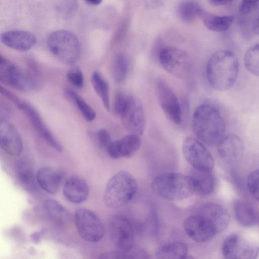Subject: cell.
<instances>
[{"label":"cell","mask_w":259,"mask_h":259,"mask_svg":"<svg viewBox=\"0 0 259 259\" xmlns=\"http://www.w3.org/2000/svg\"><path fill=\"white\" fill-rule=\"evenodd\" d=\"M192 123L197 139L208 146H218L225 135L224 119L219 110L212 105L198 106L193 113Z\"/></svg>","instance_id":"obj_2"},{"label":"cell","mask_w":259,"mask_h":259,"mask_svg":"<svg viewBox=\"0 0 259 259\" xmlns=\"http://www.w3.org/2000/svg\"><path fill=\"white\" fill-rule=\"evenodd\" d=\"M77 6L76 0H63L58 5V9L62 14L68 15L76 10Z\"/></svg>","instance_id":"obj_37"},{"label":"cell","mask_w":259,"mask_h":259,"mask_svg":"<svg viewBox=\"0 0 259 259\" xmlns=\"http://www.w3.org/2000/svg\"><path fill=\"white\" fill-rule=\"evenodd\" d=\"M151 186L156 195L169 201L183 200L195 193L192 176L178 172H167L157 176Z\"/></svg>","instance_id":"obj_4"},{"label":"cell","mask_w":259,"mask_h":259,"mask_svg":"<svg viewBox=\"0 0 259 259\" xmlns=\"http://www.w3.org/2000/svg\"><path fill=\"white\" fill-rule=\"evenodd\" d=\"M42 208L48 217L56 223L65 224L71 221L69 212L56 200H46L43 202Z\"/></svg>","instance_id":"obj_26"},{"label":"cell","mask_w":259,"mask_h":259,"mask_svg":"<svg viewBox=\"0 0 259 259\" xmlns=\"http://www.w3.org/2000/svg\"><path fill=\"white\" fill-rule=\"evenodd\" d=\"M141 140L140 136L130 134L122 138L112 141L107 152L113 159L130 157L140 148Z\"/></svg>","instance_id":"obj_17"},{"label":"cell","mask_w":259,"mask_h":259,"mask_svg":"<svg viewBox=\"0 0 259 259\" xmlns=\"http://www.w3.org/2000/svg\"><path fill=\"white\" fill-rule=\"evenodd\" d=\"M155 91L158 103L166 117L175 124H181L182 111L175 92L162 80L156 82Z\"/></svg>","instance_id":"obj_14"},{"label":"cell","mask_w":259,"mask_h":259,"mask_svg":"<svg viewBox=\"0 0 259 259\" xmlns=\"http://www.w3.org/2000/svg\"><path fill=\"white\" fill-rule=\"evenodd\" d=\"M195 185V193L205 196L210 194L214 188L212 170L194 169L192 175Z\"/></svg>","instance_id":"obj_22"},{"label":"cell","mask_w":259,"mask_h":259,"mask_svg":"<svg viewBox=\"0 0 259 259\" xmlns=\"http://www.w3.org/2000/svg\"><path fill=\"white\" fill-rule=\"evenodd\" d=\"M138 185L135 178L126 171H120L107 182L104 202L111 208H118L128 204L135 196Z\"/></svg>","instance_id":"obj_5"},{"label":"cell","mask_w":259,"mask_h":259,"mask_svg":"<svg viewBox=\"0 0 259 259\" xmlns=\"http://www.w3.org/2000/svg\"><path fill=\"white\" fill-rule=\"evenodd\" d=\"M63 174L48 167L40 168L36 175V180L40 187L48 193L55 194L59 189Z\"/></svg>","instance_id":"obj_21"},{"label":"cell","mask_w":259,"mask_h":259,"mask_svg":"<svg viewBox=\"0 0 259 259\" xmlns=\"http://www.w3.org/2000/svg\"><path fill=\"white\" fill-rule=\"evenodd\" d=\"M259 11V0H241L239 12L242 15H247Z\"/></svg>","instance_id":"obj_35"},{"label":"cell","mask_w":259,"mask_h":259,"mask_svg":"<svg viewBox=\"0 0 259 259\" xmlns=\"http://www.w3.org/2000/svg\"><path fill=\"white\" fill-rule=\"evenodd\" d=\"M47 45L53 55L64 64H72L79 58V40L68 30H58L52 32L48 37Z\"/></svg>","instance_id":"obj_6"},{"label":"cell","mask_w":259,"mask_h":259,"mask_svg":"<svg viewBox=\"0 0 259 259\" xmlns=\"http://www.w3.org/2000/svg\"><path fill=\"white\" fill-rule=\"evenodd\" d=\"M253 32L259 35V16L255 20L252 27Z\"/></svg>","instance_id":"obj_41"},{"label":"cell","mask_w":259,"mask_h":259,"mask_svg":"<svg viewBox=\"0 0 259 259\" xmlns=\"http://www.w3.org/2000/svg\"><path fill=\"white\" fill-rule=\"evenodd\" d=\"M63 193L66 199L71 203L79 204L84 201L89 194L87 183L82 178L73 177L64 184Z\"/></svg>","instance_id":"obj_20"},{"label":"cell","mask_w":259,"mask_h":259,"mask_svg":"<svg viewBox=\"0 0 259 259\" xmlns=\"http://www.w3.org/2000/svg\"><path fill=\"white\" fill-rule=\"evenodd\" d=\"M118 116L125 128L131 134L142 135L146 126V116L141 101L131 94L120 111Z\"/></svg>","instance_id":"obj_10"},{"label":"cell","mask_w":259,"mask_h":259,"mask_svg":"<svg viewBox=\"0 0 259 259\" xmlns=\"http://www.w3.org/2000/svg\"><path fill=\"white\" fill-rule=\"evenodd\" d=\"M16 106L25 113L34 129L47 144L56 151L62 152V146L45 124L36 109L29 103L21 100Z\"/></svg>","instance_id":"obj_15"},{"label":"cell","mask_w":259,"mask_h":259,"mask_svg":"<svg viewBox=\"0 0 259 259\" xmlns=\"http://www.w3.org/2000/svg\"><path fill=\"white\" fill-rule=\"evenodd\" d=\"M96 139L99 146L107 150L113 141L109 132L105 129H101L96 134Z\"/></svg>","instance_id":"obj_36"},{"label":"cell","mask_w":259,"mask_h":259,"mask_svg":"<svg viewBox=\"0 0 259 259\" xmlns=\"http://www.w3.org/2000/svg\"><path fill=\"white\" fill-rule=\"evenodd\" d=\"M235 217L242 226L250 227L258 220L257 214L253 207L248 202L241 199L235 200L233 205Z\"/></svg>","instance_id":"obj_23"},{"label":"cell","mask_w":259,"mask_h":259,"mask_svg":"<svg viewBox=\"0 0 259 259\" xmlns=\"http://www.w3.org/2000/svg\"><path fill=\"white\" fill-rule=\"evenodd\" d=\"M258 251L255 244L236 233L227 236L223 243L222 252L226 258L254 259Z\"/></svg>","instance_id":"obj_12"},{"label":"cell","mask_w":259,"mask_h":259,"mask_svg":"<svg viewBox=\"0 0 259 259\" xmlns=\"http://www.w3.org/2000/svg\"><path fill=\"white\" fill-rule=\"evenodd\" d=\"M130 62L127 57L122 54H117L113 59L111 66V75L117 83L123 82L127 78L130 71Z\"/></svg>","instance_id":"obj_27"},{"label":"cell","mask_w":259,"mask_h":259,"mask_svg":"<svg viewBox=\"0 0 259 259\" xmlns=\"http://www.w3.org/2000/svg\"><path fill=\"white\" fill-rule=\"evenodd\" d=\"M65 92L67 97L74 102L77 107L78 109L85 120L92 121L95 119L96 116L95 110L83 99L70 89L66 90Z\"/></svg>","instance_id":"obj_29"},{"label":"cell","mask_w":259,"mask_h":259,"mask_svg":"<svg viewBox=\"0 0 259 259\" xmlns=\"http://www.w3.org/2000/svg\"><path fill=\"white\" fill-rule=\"evenodd\" d=\"M84 1H85L86 3H87L88 4H90V5L96 6V5H99L102 2V0H84Z\"/></svg>","instance_id":"obj_42"},{"label":"cell","mask_w":259,"mask_h":259,"mask_svg":"<svg viewBox=\"0 0 259 259\" xmlns=\"http://www.w3.org/2000/svg\"><path fill=\"white\" fill-rule=\"evenodd\" d=\"M1 41L11 49L25 51L32 48L36 42L35 35L26 30H10L2 33Z\"/></svg>","instance_id":"obj_18"},{"label":"cell","mask_w":259,"mask_h":259,"mask_svg":"<svg viewBox=\"0 0 259 259\" xmlns=\"http://www.w3.org/2000/svg\"><path fill=\"white\" fill-rule=\"evenodd\" d=\"M244 62L246 69L250 73L259 76V44L251 47L246 52Z\"/></svg>","instance_id":"obj_32"},{"label":"cell","mask_w":259,"mask_h":259,"mask_svg":"<svg viewBox=\"0 0 259 259\" xmlns=\"http://www.w3.org/2000/svg\"><path fill=\"white\" fill-rule=\"evenodd\" d=\"M202 9L199 5L193 0H185L182 2L178 8L180 17L184 21L190 22L197 16H199Z\"/></svg>","instance_id":"obj_30"},{"label":"cell","mask_w":259,"mask_h":259,"mask_svg":"<svg viewBox=\"0 0 259 259\" xmlns=\"http://www.w3.org/2000/svg\"><path fill=\"white\" fill-rule=\"evenodd\" d=\"M109 235L111 241L119 250L127 251L134 246V232L130 221L125 217H112L108 225Z\"/></svg>","instance_id":"obj_13"},{"label":"cell","mask_w":259,"mask_h":259,"mask_svg":"<svg viewBox=\"0 0 259 259\" xmlns=\"http://www.w3.org/2000/svg\"><path fill=\"white\" fill-rule=\"evenodd\" d=\"M0 145L9 155L19 156L23 150V142L18 131L10 122L2 120L0 123Z\"/></svg>","instance_id":"obj_16"},{"label":"cell","mask_w":259,"mask_h":259,"mask_svg":"<svg viewBox=\"0 0 259 259\" xmlns=\"http://www.w3.org/2000/svg\"><path fill=\"white\" fill-rule=\"evenodd\" d=\"M235 0H208L209 3L213 6H221L230 4Z\"/></svg>","instance_id":"obj_39"},{"label":"cell","mask_w":259,"mask_h":259,"mask_svg":"<svg viewBox=\"0 0 259 259\" xmlns=\"http://www.w3.org/2000/svg\"><path fill=\"white\" fill-rule=\"evenodd\" d=\"M238 71V59L228 50H220L214 53L208 59L206 69L209 84L219 91L228 90L233 86Z\"/></svg>","instance_id":"obj_3"},{"label":"cell","mask_w":259,"mask_h":259,"mask_svg":"<svg viewBox=\"0 0 259 259\" xmlns=\"http://www.w3.org/2000/svg\"><path fill=\"white\" fill-rule=\"evenodd\" d=\"M229 222V214L224 207L214 203H206L198 208L196 213L185 219L184 229L191 239L202 243L225 230Z\"/></svg>","instance_id":"obj_1"},{"label":"cell","mask_w":259,"mask_h":259,"mask_svg":"<svg viewBox=\"0 0 259 259\" xmlns=\"http://www.w3.org/2000/svg\"><path fill=\"white\" fill-rule=\"evenodd\" d=\"M204 25L210 30L215 32H223L229 29L234 21L233 15H217L203 10L200 16Z\"/></svg>","instance_id":"obj_24"},{"label":"cell","mask_w":259,"mask_h":259,"mask_svg":"<svg viewBox=\"0 0 259 259\" xmlns=\"http://www.w3.org/2000/svg\"><path fill=\"white\" fill-rule=\"evenodd\" d=\"M0 81L22 92H30L40 88L26 68L17 66L3 56L0 58Z\"/></svg>","instance_id":"obj_7"},{"label":"cell","mask_w":259,"mask_h":259,"mask_svg":"<svg viewBox=\"0 0 259 259\" xmlns=\"http://www.w3.org/2000/svg\"><path fill=\"white\" fill-rule=\"evenodd\" d=\"M247 185L250 194L259 201V169L253 170L249 175Z\"/></svg>","instance_id":"obj_33"},{"label":"cell","mask_w":259,"mask_h":259,"mask_svg":"<svg viewBox=\"0 0 259 259\" xmlns=\"http://www.w3.org/2000/svg\"><path fill=\"white\" fill-rule=\"evenodd\" d=\"M188 249L187 245L181 242H172L160 247L156 251L155 256L160 259L188 258Z\"/></svg>","instance_id":"obj_25"},{"label":"cell","mask_w":259,"mask_h":259,"mask_svg":"<svg viewBox=\"0 0 259 259\" xmlns=\"http://www.w3.org/2000/svg\"><path fill=\"white\" fill-rule=\"evenodd\" d=\"M217 146L220 156L229 162L238 160L241 157L244 150L241 139L232 134L225 135Z\"/></svg>","instance_id":"obj_19"},{"label":"cell","mask_w":259,"mask_h":259,"mask_svg":"<svg viewBox=\"0 0 259 259\" xmlns=\"http://www.w3.org/2000/svg\"><path fill=\"white\" fill-rule=\"evenodd\" d=\"M16 169L18 179L23 185L30 186L33 184V171L30 163L27 159H18L16 162Z\"/></svg>","instance_id":"obj_31"},{"label":"cell","mask_w":259,"mask_h":259,"mask_svg":"<svg viewBox=\"0 0 259 259\" xmlns=\"http://www.w3.org/2000/svg\"><path fill=\"white\" fill-rule=\"evenodd\" d=\"M68 81L75 87L80 89L84 83V77L81 69L77 66L70 68L66 74Z\"/></svg>","instance_id":"obj_34"},{"label":"cell","mask_w":259,"mask_h":259,"mask_svg":"<svg viewBox=\"0 0 259 259\" xmlns=\"http://www.w3.org/2000/svg\"><path fill=\"white\" fill-rule=\"evenodd\" d=\"M74 220L77 233L82 239L96 242L103 238L105 233L104 225L92 211L85 208L76 210Z\"/></svg>","instance_id":"obj_9"},{"label":"cell","mask_w":259,"mask_h":259,"mask_svg":"<svg viewBox=\"0 0 259 259\" xmlns=\"http://www.w3.org/2000/svg\"><path fill=\"white\" fill-rule=\"evenodd\" d=\"M43 232L35 231L32 233L30 235L31 240L35 243H38L40 241Z\"/></svg>","instance_id":"obj_40"},{"label":"cell","mask_w":259,"mask_h":259,"mask_svg":"<svg viewBox=\"0 0 259 259\" xmlns=\"http://www.w3.org/2000/svg\"><path fill=\"white\" fill-rule=\"evenodd\" d=\"M182 152L187 162L194 169L212 170L213 157L202 142L192 137H187L183 141Z\"/></svg>","instance_id":"obj_11"},{"label":"cell","mask_w":259,"mask_h":259,"mask_svg":"<svg viewBox=\"0 0 259 259\" xmlns=\"http://www.w3.org/2000/svg\"><path fill=\"white\" fill-rule=\"evenodd\" d=\"M91 80L94 90L102 100L105 108L107 110L110 111L109 88L108 82L97 71L93 73Z\"/></svg>","instance_id":"obj_28"},{"label":"cell","mask_w":259,"mask_h":259,"mask_svg":"<svg viewBox=\"0 0 259 259\" xmlns=\"http://www.w3.org/2000/svg\"><path fill=\"white\" fill-rule=\"evenodd\" d=\"M159 61L164 70L178 78L186 79L191 74V59L181 49L173 47L162 48L159 54Z\"/></svg>","instance_id":"obj_8"},{"label":"cell","mask_w":259,"mask_h":259,"mask_svg":"<svg viewBox=\"0 0 259 259\" xmlns=\"http://www.w3.org/2000/svg\"><path fill=\"white\" fill-rule=\"evenodd\" d=\"M0 92L4 96L9 100L11 102H13L15 105H16L21 100L14 93L4 87H1Z\"/></svg>","instance_id":"obj_38"}]
</instances>
